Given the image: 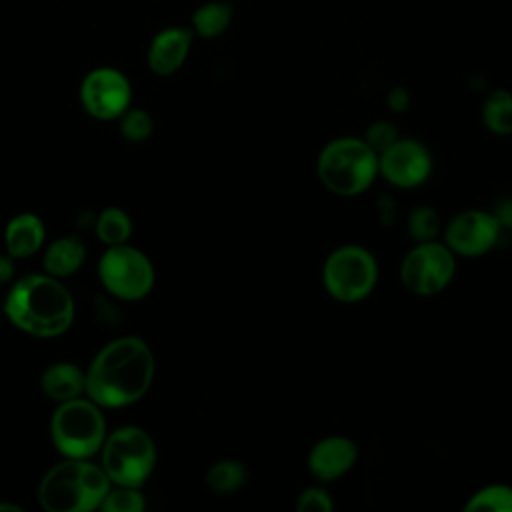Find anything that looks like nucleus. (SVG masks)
<instances>
[{
	"instance_id": "f257e3e1",
	"label": "nucleus",
	"mask_w": 512,
	"mask_h": 512,
	"mask_svg": "<svg viewBox=\"0 0 512 512\" xmlns=\"http://www.w3.org/2000/svg\"><path fill=\"white\" fill-rule=\"evenodd\" d=\"M154 378V356L138 336L108 342L86 370L84 392L100 408H122L140 400Z\"/></svg>"
},
{
	"instance_id": "f03ea898",
	"label": "nucleus",
	"mask_w": 512,
	"mask_h": 512,
	"mask_svg": "<svg viewBox=\"0 0 512 512\" xmlns=\"http://www.w3.org/2000/svg\"><path fill=\"white\" fill-rule=\"evenodd\" d=\"M4 314L18 330L30 336L54 338L70 328L74 298L60 278L28 274L8 290Z\"/></svg>"
},
{
	"instance_id": "7ed1b4c3",
	"label": "nucleus",
	"mask_w": 512,
	"mask_h": 512,
	"mask_svg": "<svg viewBox=\"0 0 512 512\" xmlns=\"http://www.w3.org/2000/svg\"><path fill=\"white\" fill-rule=\"evenodd\" d=\"M112 482L88 458H66L52 466L38 486V500L50 512H90L100 508Z\"/></svg>"
},
{
	"instance_id": "20e7f679",
	"label": "nucleus",
	"mask_w": 512,
	"mask_h": 512,
	"mask_svg": "<svg viewBox=\"0 0 512 512\" xmlns=\"http://www.w3.org/2000/svg\"><path fill=\"white\" fill-rule=\"evenodd\" d=\"M316 174L328 192L354 198L364 194L378 178V154L362 136H338L320 150Z\"/></svg>"
},
{
	"instance_id": "39448f33",
	"label": "nucleus",
	"mask_w": 512,
	"mask_h": 512,
	"mask_svg": "<svg viewBox=\"0 0 512 512\" xmlns=\"http://www.w3.org/2000/svg\"><path fill=\"white\" fill-rule=\"evenodd\" d=\"M50 436L66 458H90L106 440V420L96 402L72 398L58 402L50 420Z\"/></svg>"
},
{
	"instance_id": "423d86ee",
	"label": "nucleus",
	"mask_w": 512,
	"mask_h": 512,
	"mask_svg": "<svg viewBox=\"0 0 512 512\" xmlns=\"http://www.w3.org/2000/svg\"><path fill=\"white\" fill-rule=\"evenodd\" d=\"M322 286L338 302L354 304L368 298L380 276L376 256L360 244L334 248L322 264Z\"/></svg>"
},
{
	"instance_id": "0eeeda50",
	"label": "nucleus",
	"mask_w": 512,
	"mask_h": 512,
	"mask_svg": "<svg viewBox=\"0 0 512 512\" xmlns=\"http://www.w3.org/2000/svg\"><path fill=\"white\" fill-rule=\"evenodd\" d=\"M100 452V466L114 486L140 488L156 464L154 440L138 426H122L106 434Z\"/></svg>"
},
{
	"instance_id": "6e6552de",
	"label": "nucleus",
	"mask_w": 512,
	"mask_h": 512,
	"mask_svg": "<svg viewBox=\"0 0 512 512\" xmlns=\"http://www.w3.org/2000/svg\"><path fill=\"white\" fill-rule=\"evenodd\" d=\"M456 254L438 238L414 242L400 262V282L414 296H436L454 280Z\"/></svg>"
},
{
	"instance_id": "1a4fd4ad",
	"label": "nucleus",
	"mask_w": 512,
	"mask_h": 512,
	"mask_svg": "<svg viewBox=\"0 0 512 512\" xmlns=\"http://www.w3.org/2000/svg\"><path fill=\"white\" fill-rule=\"evenodd\" d=\"M98 276L104 288L122 300H140L154 286L150 258L128 242L108 246L98 262Z\"/></svg>"
},
{
	"instance_id": "9d476101",
	"label": "nucleus",
	"mask_w": 512,
	"mask_h": 512,
	"mask_svg": "<svg viewBox=\"0 0 512 512\" xmlns=\"http://www.w3.org/2000/svg\"><path fill=\"white\" fill-rule=\"evenodd\" d=\"M502 224L494 212L466 208L442 226V242L462 258H478L490 252L502 234Z\"/></svg>"
},
{
	"instance_id": "9b49d317",
	"label": "nucleus",
	"mask_w": 512,
	"mask_h": 512,
	"mask_svg": "<svg viewBox=\"0 0 512 512\" xmlns=\"http://www.w3.org/2000/svg\"><path fill=\"white\" fill-rule=\"evenodd\" d=\"M434 168L428 146L416 138L400 136L378 154V176L394 188L422 186Z\"/></svg>"
},
{
	"instance_id": "f8f14e48",
	"label": "nucleus",
	"mask_w": 512,
	"mask_h": 512,
	"mask_svg": "<svg viewBox=\"0 0 512 512\" xmlns=\"http://www.w3.org/2000/svg\"><path fill=\"white\" fill-rule=\"evenodd\" d=\"M130 100V80L116 68H94L80 84V102L98 120L120 118L130 108Z\"/></svg>"
},
{
	"instance_id": "ddd939ff",
	"label": "nucleus",
	"mask_w": 512,
	"mask_h": 512,
	"mask_svg": "<svg viewBox=\"0 0 512 512\" xmlns=\"http://www.w3.org/2000/svg\"><path fill=\"white\" fill-rule=\"evenodd\" d=\"M358 460V444L344 434L320 438L308 452V472L318 482H332L354 468Z\"/></svg>"
},
{
	"instance_id": "4468645a",
	"label": "nucleus",
	"mask_w": 512,
	"mask_h": 512,
	"mask_svg": "<svg viewBox=\"0 0 512 512\" xmlns=\"http://www.w3.org/2000/svg\"><path fill=\"white\" fill-rule=\"evenodd\" d=\"M192 46V30L172 26L160 30L148 48V66L158 76H170L182 68Z\"/></svg>"
},
{
	"instance_id": "2eb2a0df",
	"label": "nucleus",
	"mask_w": 512,
	"mask_h": 512,
	"mask_svg": "<svg viewBox=\"0 0 512 512\" xmlns=\"http://www.w3.org/2000/svg\"><path fill=\"white\" fill-rule=\"evenodd\" d=\"M46 238L44 222L32 214L24 212L14 216L4 230V242L10 258H28L40 250Z\"/></svg>"
},
{
	"instance_id": "dca6fc26",
	"label": "nucleus",
	"mask_w": 512,
	"mask_h": 512,
	"mask_svg": "<svg viewBox=\"0 0 512 512\" xmlns=\"http://www.w3.org/2000/svg\"><path fill=\"white\" fill-rule=\"evenodd\" d=\"M40 388L56 402L78 398L86 388V372L72 362L50 364L40 376Z\"/></svg>"
},
{
	"instance_id": "f3484780",
	"label": "nucleus",
	"mask_w": 512,
	"mask_h": 512,
	"mask_svg": "<svg viewBox=\"0 0 512 512\" xmlns=\"http://www.w3.org/2000/svg\"><path fill=\"white\" fill-rule=\"evenodd\" d=\"M86 258V246L76 236H62L48 244L44 250V270L54 278L72 276Z\"/></svg>"
},
{
	"instance_id": "a211bd4d",
	"label": "nucleus",
	"mask_w": 512,
	"mask_h": 512,
	"mask_svg": "<svg viewBox=\"0 0 512 512\" xmlns=\"http://www.w3.org/2000/svg\"><path fill=\"white\" fill-rule=\"evenodd\" d=\"M482 124L496 136L512 134V92L506 88L492 90L482 102Z\"/></svg>"
},
{
	"instance_id": "6ab92c4d",
	"label": "nucleus",
	"mask_w": 512,
	"mask_h": 512,
	"mask_svg": "<svg viewBox=\"0 0 512 512\" xmlns=\"http://www.w3.org/2000/svg\"><path fill=\"white\" fill-rule=\"evenodd\" d=\"M232 16L234 10L230 2H204L192 12V28L202 38H216L230 26Z\"/></svg>"
},
{
	"instance_id": "aec40b11",
	"label": "nucleus",
	"mask_w": 512,
	"mask_h": 512,
	"mask_svg": "<svg viewBox=\"0 0 512 512\" xmlns=\"http://www.w3.org/2000/svg\"><path fill=\"white\" fill-rule=\"evenodd\" d=\"M248 480V468L236 458H220L206 470V486L214 494H232Z\"/></svg>"
},
{
	"instance_id": "412c9836",
	"label": "nucleus",
	"mask_w": 512,
	"mask_h": 512,
	"mask_svg": "<svg viewBox=\"0 0 512 512\" xmlns=\"http://www.w3.org/2000/svg\"><path fill=\"white\" fill-rule=\"evenodd\" d=\"M464 512H512V486L494 482L478 488L468 496Z\"/></svg>"
},
{
	"instance_id": "4be33fe9",
	"label": "nucleus",
	"mask_w": 512,
	"mask_h": 512,
	"mask_svg": "<svg viewBox=\"0 0 512 512\" xmlns=\"http://www.w3.org/2000/svg\"><path fill=\"white\" fill-rule=\"evenodd\" d=\"M96 234L108 246L124 244L132 236V220L122 208H104L96 220Z\"/></svg>"
},
{
	"instance_id": "5701e85b",
	"label": "nucleus",
	"mask_w": 512,
	"mask_h": 512,
	"mask_svg": "<svg viewBox=\"0 0 512 512\" xmlns=\"http://www.w3.org/2000/svg\"><path fill=\"white\" fill-rule=\"evenodd\" d=\"M406 232L414 242L436 240L442 234L440 214L426 204L414 206L406 218Z\"/></svg>"
},
{
	"instance_id": "b1692460",
	"label": "nucleus",
	"mask_w": 512,
	"mask_h": 512,
	"mask_svg": "<svg viewBox=\"0 0 512 512\" xmlns=\"http://www.w3.org/2000/svg\"><path fill=\"white\" fill-rule=\"evenodd\" d=\"M100 508L104 512H142L146 508V500L134 486H118L106 492Z\"/></svg>"
},
{
	"instance_id": "393cba45",
	"label": "nucleus",
	"mask_w": 512,
	"mask_h": 512,
	"mask_svg": "<svg viewBox=\"0 0 512 512\" xmlns=\"http://www.w3.org/2000/svg\"><path fill=\"white\" fill-rule=\"evenodd\" d=\"M154 130V120L152 116L142 110V108H128L122 116H120V132L126 140L132 142H144L150 138Z\"/></svg>"
},
{
	"instance_id": "a878e982",
	"label": "nucleus",
	"mask_w": 512,
	"mask_h": 512,
	"mask_svg": "<svg viewBox=\"0 0 512 512\" xmlns=\"http://www.w3.org/2000/svg\"><path fill=\"white\" fill-rule=\"evenodd\" d=\"M334 498L324 486H308L298 494L296 512H332Z\"/></svg>"
},
{
	"instance_id": "bb28decb",
	"label": "nucleus",
	"mask_w": 512,
	"mask_h": 512,
	"mask_svg": "<svg viewBox=\"0 0 512 512\" xmlns=\"http://www.w3.org/2000/svg\"><path fill=\"white\" fill-rule=\"evenodd\" d=\"M362 138L366 140V144H368L376 154H380V152L386 150L392 142H396V140L400 138V134H398L394 122H390V120H376V122H372V124L366 128V132H364Z\"/></svg>"
},
{
	"instance_id": "cd10ccee",
	"label": "nucleus",
	"mask_w": 512,
	"mask_h": 512,
	"mask_svg": "<svg viewBox=\"0 0 512 512\" xmlns=\"http://www.w3.org/2000/svg\"><path fill=\"white\" fill-rule=\"evenodd\" d=\"M376 218L382 226H392L396 222V202L392 196L382 194L376 202Z\"/></svg>"
},
{
	"instance_id": "c85d7f7f",
	"label": "nucleus",
	"mask_w": 512,
	"mask_h": 512,
	"mask_svg": "<svg viewBox=\"0 0 512 512\" xmlns=\"http://www.w3.org/2000/svg\"><path fill=\"white\" fill-rule=\"evenodd\" d=\"M386 104L390 110L394 112H404L408 106H410V94L406 88L402 86H396L392 88L388 94H386Z\"/></svg>"
},
{
	"instance_id": "c756f323",
	"label": "nucleus",
	"mask_w": 512,
	"mask_h": 512,
	"mask_svg": "<svg viewBox=\"0 0 512 512\" xmlns=\"http://www.w3.org/2000/svg\"><path fill=\"white\" fill-rule=\"evenodd\" d=\"M494 214L500 220L502 228H512V200H504Z\"/></svg>"
},
{
	"instance_id": "7c9ffc66",
	"label": "nucleus",
	"mask_w": 512,
	"mask_h": 512,
	"mask_svg": "<svg viewBox=\"0 0 512 512\" xmlns=\"http://www.w3.org/2000/svg\"><path fill=\"white\" fill-rule=\"evenodd\" d=\"M10 276H12V262H10V258L0 256V282L8 280Z\"/></svg>"
},
{
	"instance_id": "2f4dec72",
	"label": "nucleus",
	"mask_w": 512,
	"mask_h": 512,
	"mask_svg": "<svg viewBox=\"0 0 512 512\" xmlns=\"http://www.w3.org/2000/svg\"><path fill=\"white\" fill-rule=\"evenodd\" d=\"M0 510H20V506H16V504H8V502H0Z\"/></svg>"
}]
</instances>
